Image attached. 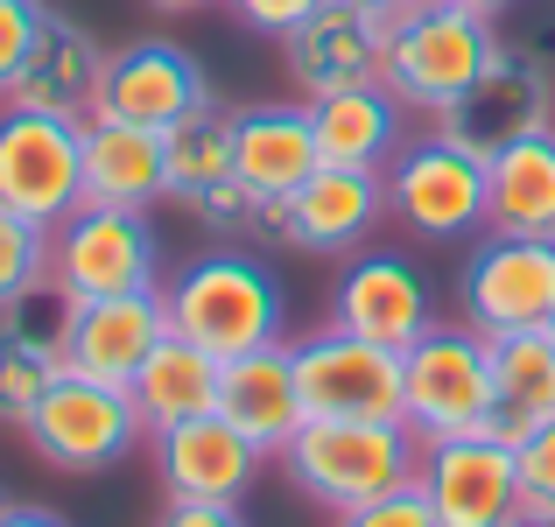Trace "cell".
<instances>
[{
	"label": "cell",
	"instance_id": "cell-20",
	"mask_svg": "<svg viewBox=\"0 0 555 527\" xmlns=\"http://www.w3.org/2000/svg\"><path fill=\"white\" fill-rule=\"evenodd\" d=\"M218 415H225L246 444H260L274 458V450L310 422L302 387H296V345H260V351L225 359V373H218Z\"/></svg>",
	"mask_w": 555,
	"mask_h": 527
},
{
	"label": "cell",
	"instance_id": "cell-26",
	"mask_svg": "<svg viewBox=\"0 0 555 527\" xmlns=\"http://www.w3.org/2000/svg\"><path fill=\"white\" fill-rule=\"evenodd\" d=\"M542 422H555V338L548 331L492 338V429L520 444Z\"/></svg>",
	"mask_w": 555,
	"mask_h": 527
},
{
	"label": "cell",
	"instance_id": "cell-36",
	"mask_svg": "<svg viewBox=\"0 0 555 527\" xmlns=\"http://www.w3.org/2000/svg\"><path fill=\"white\" fill-rule=\"evenodd\" d=\"M366 8H379L387 22H401V14H415V8H429V0H366Z\"/></svg>",
	"mask_w": 555,
	"mask_h": 527
},
{
	"label": "cell",
	"instance_id": "cell-31",
	"mask_svg": "<svg viewBox=\"0 0 555 527\" xmlns=\"http://www.w3.org/2000/svg\"><path fill=\"white\" fill-rule=\"evenodd\" d=\"M42 0H0V106H8L14 78H22L28 50H36V28H42Z\"/></svg>",
	"mask_w": 555,
	"mask_h": 527
},
{
	"label": "cell",
	"instance_id": "cell-5",
	"mask_svg": "<svg viewBox=\"0 0 555 527\" xmlns=\"http://www.w3.org/2000/svg\"><path fill=\"white\" fill-rule=\"evenodd\" d=\"M387 176V218L415 240H472L486 232V155L450 134L401 141Z\"/></svg>",
	"mask_w": 555,
	"mask_h": 527
},
{
	"label": "cell",
	"instance_id": "cell-4",
	"mask_svg": "<svg viewBox=\"0 0 555 527\" xmlns=\"http://www.w3.org/2000/svg\"><path fill=\"white\" fill-rule=\"evenodd\" d=\"M401 422L422 444L492 429V338L472 324H436L401 351Z\"/></svg>",
	"mask_w": 555,
	"mask_h": 527
},
{
	"label": "cell",
	"instance_id": "cell-1",
	"mask_svg": "<svg viewBox=\"0 0 555 527\" xmlns=\"http://www.w3.org/2000/svg\"><path fill=\"white\" fill-rule=\"evenodd\" d=\"M282 472L302 500L331 506V514H352L366 500H387V492L415 486L422 472V436L408 422H331L310 415L282 450Z\"/></svg>",
	"mask_w": 555,
	"mask_h": 527
},
{
	"label": "cell",
	"instance_id": "cell-40",
	"mask_svg": "<svg viewBox=\"0 0 555 527\" xmlns=\"http://www.w3.org/2000/svg\"><path fill=\"white\" fill-rule=\"evenodd\" d=\"M0 514H8V500H0Z\"/></svg>",
	"mask_w": 555,
	"mask_h": 527
},
{
	"label": "cell",
	"instance_id": "cell-24",
	"mask_svg": "<svg viewBox=\"0 0 555 527\" xmlns=\"http://www.w3.org/2000/svg\"><path fill=\"white\" fill-rule=\"evenodd\" d=\"M401 99L387 85H345V92L310 99V127H317V155L338 169H387L401 149Z\"/></svg>",
	"mask_w": 555,
	"mask_h": 527
},
{
	"label": "cell",
	"instance_id": "cell-7",
	"mask_svg": "<svg viewBox=\"0 0 555 527\" xmlns=\"http://www.w3.org/2000/svg\"><path fill=\"white\" fill-rule=\"evenodd\" d=\"M50 282L64 288L70 303L163 288V240H155L149 211L78 204V211L50 232Z\"/></svg>",
	"mask_w": 555,
	"mask_h": 527
},
{
	"label": "cell",
	"instance_id": "cell-35",
	"mask_svg": "<svg viewBox=\"0 0 555 527\" xmlns=\"http://www.w3.org/2000/svg\"><path fill=\"white\" fill-rule=\"evenodd\" d=\"M0 527H70V520L50 514V506H8V514H0Z\"/></svg>",
	"mask_w": 555,
	"mask_h": 527
},
{
	"label": "cell",
	"instance_id": "cell-14",
	"mask_svg": "<svg viewBox=\"0 0 555 527\" xmlns=\"http://www.w3.org/2000/svg\"><path fill=\"white\" fill-rule=\"evenodd\" d=\"M387 14L366 0H324L310 22H296L282 36V70L302 99L345 92V85H373L379 56H387Z\"/></svg>",
	"mask_w": 555,
	"mask_h": 527
},
{
	"label": "cell",
	"instance_id": "cell-10",
	"mask_svg": "<svg viewBox=\"0 0 555 527\" xmlns=\"http://www.w3.org/2000/svg\"><path fill=\"white\" fill-rule=\"evenodd\" d=\"M464 324L486 338H514V331H548L555 324V240L528 232H486L464 260Z\"/></svg>",
	"mask_w": 555,
	"mask_h": 527
},
{
	"label": "cell",
	"instance_id": "cell-16",
	"mask_svg": "<svg viewBox=\"0 0 555 527\" xmlns=\"http://www.w3.org/2000/svg\"><path fill=\"white\" fill-rule=\"evenodd\" d=\"M379 218H387V176L324 163L296 197L268 211V232L288 240V246H302V254H359Z\"/></svg>",
	"mask_w": 555,
	"mask_h": 527
},
{
	"label": "cell",
	"instance_id": "cell-34",
	"mask_svg": "<svg viewBox=\"0 0 555 527\" xmlns=\"http://www.w3.org/2000/svg\"><path fill=\"white\" fill-rule=\"evenodd\" d=\"M155 527H246L240 500H169V514Z\"/></svg>",
	"mask_w": 555,
	"mask_h": 527
},
{
	"label": "cell",
	"instance_id": "cell-18",
	"mask_svg": "<svg viewBox=\"0 0 555 527\" xmlns=\"http://www.w3.org/2000/svg\"><path fill=\"white\" fill-rule=\"evenodd\" d=\"M317 169H324V155H317L310 99H282V106L232 113V176L246 183V197H254L260 211L288 204Z\"/></svg>",
	"mask_w": 555,
	"mask_h": 527
},
{
	"label": "cell",
	"instance_id": "cell-38",
	"mask_svg": "<svg viewBox=\"0 0 555 527\" xmlns=\"http://www.w3.org/2000/svg\"><path fill=\"white\" fill-rule=\"evenodd\" d=\"M457 8H478V14H506V8H520V0H457Z\"/></svg>",
	"mask_w": 555,
	"mask_h": 527
},
{
	"label": "cell",
	"instance_id": "cell-15",
	"mask_svg": "<svg viewBox=\"0 0 555 527\" xmlns=\"http://www.w3.org/2000/svg\"><path fill=\"white\" fill-rule=\"evenodd\" d=\"M169 296L141 288V296H92L70 303L64 317V373L106 380V387H134V373L149 365V351L169 338Z\"/></svg>",
	"mask_w": 555,
	"mask_h": 527
},
{
	"label": "cell",
	"instance_id": "cell-32",
	"mask_svg": "<svg viewBox=\"0 0 555 527\" xmlns=\"http://www.w3.org/2000/svg\"><path fill=\"white\" fill-rule=\"evenodd\" d=\"M338 527H443V520L422 500V486H401V492H387V500H366V506H352V514H338Z\"/></svg>",
	"mask_w": 555,
	"mask_h": 527
},
{
	"label": "cell",
	"instance_id": "cell-8",
	"mask_svg": "<svg viewBox=\"0 0 555 527\" xmlns=\"http://www.w3.org/2000/svg\"><path fill=\"white\" fill-rule=\"evenodd\" d=\"M0 204L56 232L85 204V120L0 106Z\"/></svg>",
	"mask_w": 555,
	"mask_h": 527
},
{
	"label": "cell",
	"instance_id": "cell-28",
	"mask_svg": "<svg viewBox=\"0 0 555 527\" xmlns=\"http://www.w3.org/2000/svg\"><path fill=\"white\" fill-rule=\"evenodd\" d=\"M56 373H64V351L28 338V331H14L8 317H0V422L28 429V415H36V401L50 394Z\"/></svg>",
	"mask_w": 555,
	"mask_h": 527
},
{
	"label": "cell",
	"instance_id": "cell-25",
	"mask_svg": "<svg viewBox=\"0 0 555 527\" xmlns=\"http://www.w3.org/2000/svg\"><path fill=\"white\" fill-rule=\"evenodd\" d=\"M218 373H225V359L204 345H190L183 331H169L163 345L149 351V365L134 373V408L141 422L155 429H177V422H197V415H218Z\"/></svg>",
	"mask_w": 555,
	"mask_h": 527
},
{
	"label": "cell",
	"instance_id": "cell-12",
	"mask_svg": "<svg viewBox=\"0 0 555 527\" xmlns=\"http://www.w3.org/2000/svg\"><path fill=\"white\" fill-rule=\"evenodd\" d=\"M415 486H422V500L436 506L443 527H506V520H520V464H514V444H506L500 429L422 444Z\"/></svg>",
	"mask_w": 555,
	"mask_h": 527
},
{
	"label": "cell",
	"instance_id": "cell-37",
	"mask_svg": "<svg viewBox=\"0 0 555 527\" xmlns=\"http://www.w3.org/2000/svg\"><path fill=\"white\" fill-rule=\"evenodd\" d=\"M155 14H197V8H218V0H149Z\"/></svg>",
	"mask_w": 555,
	"mask_h": 527
},
{
	"label": "cell",
	"instance_id": "cell-3",
	"mask_svg": "<svg viewBox=\"0 0 555 527\" xmlns=\"http://www.w3.org/2000/svg\"><path fill=\"white\" fill-rule=\"evenodd\" d=\"M163 296H169V324L218 359L282 345V282L260 254H240V246L197 254Z\"/></svg>",
	"mask_w": 555,
	"mask_h": 527
},
{
	"label": "cell",
	"instance_id": "cell-39",
	"mask_svg": "<svg viewBox=\"0 0 555 527\" xmlns=\"http://www.w3.org/2000/svg\"><path fill=\"white\" fill-rule=\"evenodd\" d=\"M506 527H555V520H534V514H520V520H506Z\"/></svg>",
	"mask_w": 555,
	"mask_h": 527
},
{
	"label": "cell",
	"instance_id": "cell-2",
	"mask_svg": "<svg viewBox=\"0 0 555 527\" xmlns=\"http://www.w3.org/2000/svg\"><path fill=\"white\" fill-rule=\"evenodd\" d=\"M506 56L492 14L457 8V0H429V8L401 14L387 28V56H379V85L401 99L408 113L436 120L443 106H457L478 78Z\"/></svg>",
	"mask_w": 555,
	"mask_h": 527
},
{
	"label": "cell",
	"instance_id": "cell-22",
	"mask_svg": "<svg viewBox=\"0 0 555 527\" xmlns=\"http://www.w3.org/2000/svg\"><path fill=\"white\" fill-rule=\"evenodd\" d=\"M85 204L113 211H155L169 204V155L155 127L85 120Z\"/></svg>",
	"mask_w": 555,
	"mask_h": 527
},
{
	"label": "cell",
	"instance_id": "cell-41",
	"mask_svg": "<svg viewBox=\"0 0 555 527\" xmlns=\"http://www.w3.org/2000/svg\"><path fill=\"white\" fill-rule=\"evenodd\" d=\"M548 338H555V324H548Z\"/></svg>",
	"mask_w": 555,
	"mask_h": 527
},
{
	"label": "cell",
	"instance_id": "cell-33",
	"mask_svg": "<svg viewBox=\"0 0 555 527\" xmlns=\"http://www.w3.org/2000/svg\"><path fill=\"white\" fill-rule=\"evenodd\" d=\"M218 8H232L246 28H260V36H274V42H282L288 28H296V22H310V14L324 8V0H218Z\"/></svg>",
	"mask_w": 555,
	"mask_h": 527
},
{
	"label": "cell",
	"instance_id": "cell-30",
	"mask_svg": "<svg viewBox=\"0 0 555 527\" xmlns=\"http://www.w3.org/2000/svg\"><path fill=\"white\" fill-rule=\"evenodd\" d=\"M514 464H520V514L555 520V422H542V429L520 436Z\"/></svg>",
	"mask_w": 555,
	"mask_h": 527
},
{
	"label": "cell",
	"instance_id": "cell-11",
	"mask_svg": "<svg viewBox=\"0 0 555 527\" xmlns=\"http://www.w3.org/2000/svg\"><path fill=\"white\" fill-rule=\"evenodd\" d=\"M296 387L310 415L331 422H401V351L366 345L352 331L296 338Z\"/></svg>",
	"mask_w": 555,
	"mask_h": 527
},
{
	"label": "cell",
	"instance_id": "cell-27",
	"mask_svg": "<svg viewBox=\"0 0 555 527\" xmlns=\"http://www.w3.org/2000/svg\"><path fill=\"white\" fill-rule=\"evenodd\" d=\"M163 155H169V197L190 211V204L211 197L218 183H232V113L204 106V113H190V120H177L163 134Z\"/></svg>",
	"mask_w": 555,
	"mask_h": 527
},
{
	"label": "cell",
	"instance_id": "cell-23",
	"mask_svg": "<svg viewBox=\"0 0 555 527\" xmlns=\"http://www.w3.org/2000/svg\"><path fill=\"white\" fill-rule=\"evenodd\" d=\"M486 232L555 240V127H534L486 155Z\"/></svg>",
	"mask_w": 555,
	"mask_h": 527
},
{
	"label": "cell",
	"instance_id": "cell-21",
	"mask_svg": "<svg viewBox=\"0 0 555 527\" xmlns=\"http://www.w3.org/2000/svg\"><path fill=\"white\" fill-rule=\"evenodd\" d=\"M99 70H106V42L85 22H70V14L50 8L42 28H36V50H28L22 78H14V92H8V106L85 120V106H92V92H99Z\"/></svg>",
	"mask_w": 555,
	"mask_h": 527
},
{
	"label": "cell",
	"instance_id": "cell-9",
	"mask_svg": "<svg viewBox=\"0 0 555 527\" xmlns=\"http://www.w3.org/2000/svg\"><path fill=\"white\" fill-rule=\"evenodd\" d=\"M218 106L211 92V70L169 36H141V42H120L106 50V70H99V92L85 106V120H127V127H155L169 134L190 113Z\"/></svg>",
	"mask_w": 555,
	"mask_h": 527
},
{
	"label": "cell",
	"instance_id": "cell-13",
	"mask_svg": "<svg viewBox=\"0 0 555 527\" xmlns=\"http://www.w3.org/2000/svg\"><path fill=\"white\" fill-rule=\"evenodd\" d=\"M331 324L366 338V345L408 351L422 331H436V296H429V282H422V268L408 254L359 246V254L345 260L338 288H331Z\"/></svg>",
	"mask_w": 555,
	"mask_h": 527
},
{
	"label": "cell",
	"instance_id": "cell-29",
	"mask_svg": "<svg viewBox=\"0 0 555 527\" xmlns=\"http://www.w3.org/2000/svg\"><path fill=\"white\" fill-rule=\"evenodd\" d=\"M42 282H50V232L0 204V317Z\"/></svg>",
	"mask_w": 555,
	"mask_h": 527
},
{
	"label": "cell",
	"instance_id": "cell-17",
	"mask_svg": "<svg viewBox=\"0 0 555 527\" xmlns=\"http://www.w3.org/2000/svg\"><path fill=\"white\" fill-rule=\"evenodd\" d=\"M429 127L450 134V141H464V149H478V155H492V149H506V141L534 134V127H555V85H548V70L534 64V56L506 50L500 64H492L457 106L436 113Z\"/></svg>",
	"mask_w": 555,
	"mask_h": 527
},
{
	"label": "cell",
	"instance_id": "cell-19",
	"mask_svg": "<svg viewBox=\"0 0 555 527\" xmlns=\"http://www.w3.org/2000/svg\"><path fill=\"white\" fill-rule=\"evenodd\" d=\"M149 458L169 500H240L268 450L246 444L225 415H197V422H177V429H155Z\"/></svg>",
	"mask_w": 555,
	"mask_h": 527
},
{
	"label": "cell",
	"instance_id": "cell-6",
	"mask_svg": "<svg viewBox=\"0 0 555 527\" xmlns=\"http://www.w3.org/2000/svg\"><path fill=\"white\" fill-rule=\"evenodd\" d=\"M22 436L36 444V458L50 472L92 478V472H113L149 436V422H141L127 387H106V380H85V373H56Z\"/></svg>",
	"mask_w": 555,
	"mask_h": 527
}]
</instances>
